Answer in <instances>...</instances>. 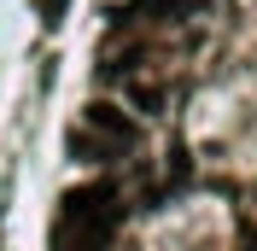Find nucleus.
Segmentation results:
<instances>
[{
	"label": "nucleus",
	"instance_id": "1",
	"mask_svg": "<svg viewBox=\"0 0 257 251\" xmlns=\"http://www.w3.org/2000/svg\"><path fill=\"white\" fill-rule=\"evenodd\" d=\"M117 228V187L111 181H94V187L64 193L59 210V251H105Z\"/></svg>",
	"mask_w": 257,
	"mask_h": 251
},
{
	"label": "nucleus",
	"instance_id": "3",
	"mask_svg": "<svg viewBox=\"0 0 257 251\" xmlns=\"http://www.w3.org/2000/svg\"><path fill=\"white\" fill-rule=\"evenodd\" d=\"M70 152H76V158H111L117 146H111V141H99L94 129H70Z\"/></svg>",
	"mask_w": 257,
	"mask_h": 251
},
{
	"label": "nucleus",
	"instance_id": "5",
	"mask_svg": "<svg viewBox=\"0 0 257 251\" xmlns=\"http://www.w3.org/2000/svg\"><path fill=\"white\" fill-rule=\"evenodd\" d=\"M64 6H70V0H41V24H59Z\"/></svg>",
	"mask_w": 257,
	"mask_h": 251
},
{
	"label": "nucleus",
	"instance_id": "4",
	"mask_svg": "<svg viewBox=\"0 0 257 251\" xmlns=\"http://www.w3.org/2000/svg\"><path fill=\"white\" fill-rule=\"evenodd\" d=\"M158 88H146V82H135V105H141V111H158Z\"/></svg>",
	"mask_w": 257,
	"mask_h": 251
},
{
	"label": "nucleus",
	"instance_id": "2",
	"mask_svg": "<svg viewBox=\"0 0 257 251\" xmlns=\"http://www.w3.org/2000/svg\"><path fill=\"white\" fill-rule=\"evenodd\" d=\"M88 129H94L99 141H111L117 152H123V146H135V123H128L111 99H94V105H88Z\"/></svg>",
	"mask_w": 257,
	"mask_h": 251
}]
</instances>
